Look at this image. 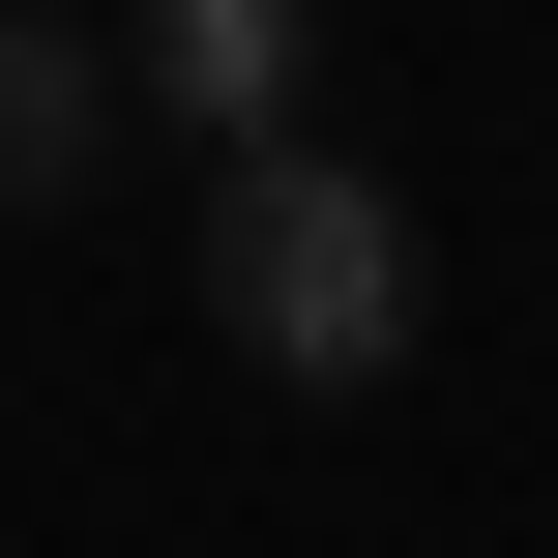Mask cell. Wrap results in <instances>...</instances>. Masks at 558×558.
<instances>
[{"label": "cell", "instance_id": "2", "mask_svg": "<svg viewBox=\"0 0 558 558\" xmlns=\"http://www.w3.org/2000/svg\"><path fill=\"white\" fill-rule=\"evenodd\" d=\"M294 59H324V0H147V29H118V88H147L206 177H265V147H294Z\"/></svg>", "mask_w": 558, "mask_h": 558}, {"label": "cell", "instance_id": "3", "mask_svg": "<svg viewBox=\"0 0 558 558\" xmlns=\"http://www.w3.org/2000/svg\"><path fill=\"white\" fill-rule=\"evenodd\" d=\"M88 177H118V29L0 0V206H88Z\"/></svg>", "mask_w": 558, "mask_h": 558}, {"label": "cell", "instance_id": "1", "mask_svg": "<svg viewBox=\"0 0 558 558\" xmlns=\"http://www.w3.org/2000/svg\"><path fill=\"white\" fill-rule=\"evenodd\" d=\"M206 324L265 353V383H412V324H441V235L353 177V147H265V177H206Z\"/></svg>", "mask_w": 558, "mask_h": 558}]
</instances>
